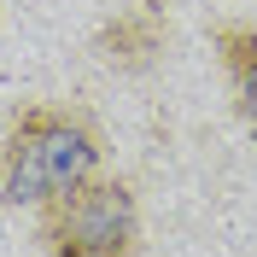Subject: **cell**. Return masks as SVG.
I'll list each match as a JSON object with an SVG mask.
<instances>
[{"instance_id":"1","label":"cell","mask_w":257,"mask_h":257,"mask_svg":"<svg viewBox=\"0 0 257 257\" xmlns=\"http://www.w3.org/2000/svg\"><path fill=\"white\" fill-rule=\"evenodd\" d=\"M99 164V128L88 111L70 105H35L12 123L0 152V199L6 205H53L70 187L94 176Z\"/></svg>"},{"instance_id":"2","label":"cell","mask_w":257,"mask_h":257,"mask_svg":"<svg viewBox=\"0 0 257 257\" xmlns=\"http://www.w3.org/2000/svg\"><path fill=\"white\" fill-rule=\"evenodd\" d=\"M41 245L53 257H135L141 245V210L128 181H82L47 205Z\"/></svg>"},{"instance_id":"3","label":"cell","mask_w":257,"mask_h":257,"mask_svg":"<svg viewBox=\"0 0 257 257\" xmlns=\"http://www.w3.org/2000/svg\"><path fill=\"white\" fill-rule=\"evenodd\" d=\"M99 53H105L111 64H123V70H146V64L164 53V12L152 6V0L135 6V12H123L117 24H105Z\"/></svg>"},{"instance_id":"4","label":"cell","mask_w":257,"mask_h":257,"mask_svg":"<svg viewBox=\"0 0 257 257\" xmlns=\"http://www.w3.org/2000/svg\"><path fill=\"white\" fill-rule=\"evenodd\" d=\"M216 47H222V59H228V70H234V76H240L245 64L257 59V30H222V41H216Z\"/></svg>"},{"instance_id":"5","label":"cell","mask_w":257,"mask_h":257,"mask_svg":"<svg viewBox=\"0 0 257 257\" xmlns=\"http://www.w3.org/2000/svg\"><path fill=\"white\" fill-rule=\"evenodd\" d=\"M240 111H245V117L257 123V59L245 64V70H240Z\"/></svg>"}]
</instances>
